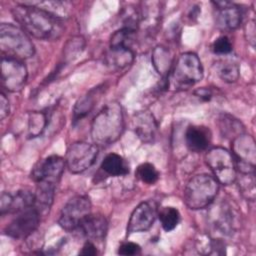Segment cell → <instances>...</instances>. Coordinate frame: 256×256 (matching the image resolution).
<instances>
[{
  "instance_id": "9c48e42d",
  "label": "cell",
  "mask_w": 256,
  "mask_h": 256,
  "mask_svg": "<svg viewBox=\"0 0 256 256\" xmlns=\"http://www.w3.org/2000/svg\"><path fill=\"white\" fill-rule=\"evenodd\" d=\"M232 155L237 173H255L256 146L251 135L243 133L232 140Z\"/></svg>"
},
{
  "instance_id": "4fadbf2b",
  "label": "cell",
  "mask_w": 256,
  "mask_h": 256,
  "mask_svg": "<svg viewBox=\"0 0 256 256\" xmlns=\"http://www.w3.org/2000/svg\"><path fill=\"white\" fill-rule=\"evenodd\" d=\"M158 215L157 205L154 201H143L137 205L130 215L127 224V234L140 233L149 230Z\"/></svg>"
},
{
  "instance_id": "83f0119b",
  "label": "cell",
  "mask_w": 256,
  "mask_h": 256,
  "mask_svg": "<svg viewBox=\"0 0 256 256\" xmlns=\"http://www.w3.org/2000/svg\"><path fill=\"white\" fill-rule=\"evenodd\" d=\"M239 191L242 196L249 200H255V173H239Z\"/></svg>"
},
{
  "instance_id": "603a6c76",
  "label": "cell",
  "mask_w": 256,
  "mask_h": 256,
  "mask_svg": "<svg viewBox=\"0 0 256 256\" xmlns=\"http://www.w3.org/2000/svg\"><path fill=\"white\" fill-rule=\"evenodd\" d=\"M216 72L218 76L227 83H234L240 75V67L236 60L225 58L216 63Z\"/></svg>"
},
{
  "instance_id": "e0dca14e",
  "label": "cell",
  "mask_w": 256,
  "mask_h": 256,
  "mask_svg": "<svg viewBox=\"0 0 256 256\" xmlns=\"http://www.w3.org/2000/svg\"><path fill=\"white\" fill-rule=\"evenodd\" d=\"M78 230L89 240H103L107 234L108 222L103 215L89 214L80 224Z\"/></svg>"
},
{
  "instance_id": "3957f363",
  "label": "cell",
  "mask_w": 256,
  "mask_h": 256,
  "mask_svg": "<svg viewBox=\"0 0 256 256\" xmlns=\"http://www.w3.org/2000/svg\"><path fill=\"white\" fill-rule=\"evenodd\" d=\"M0 50L4 57L21 61L35 53L34 44L28 34L20 26L11 23L0 25Z\"/></svg>"
},
{
  "instance_id": "d4e9b609",
  "label": "cell",
  "mask_w": 256,
  "mask_h": 256,
  "mask_svg": "<svg viewBox=\"0 0 256 256\" xmlns=\"http://www.w3.org/2000/svg\"><path fill=\"white\" fill-rule=\"evenodd\" d=\"M99 89L91 90L89 93L81 97L75 104L73 109V120L74 122H77L84 118L86 115H88L91 110L93 109L97 97V91Z\"/></svg>"
},
{
  "instance_id": "44dd1931",
  "label": "cell",
  "mask_w": 256,
  "mask_h": 256,
  "mask_svg": "<svg viewBox=\"0 0 256 256\" xmlns=\"http://www.w3.org/2000/svg\"><path fill=\"white\" fill-rule=\"evenodd\" d=\"M152 64L157 73L167 78L173 67V57L169 49L164 46H156L151 56Z\"/></svg>"
},
{
  "instance_id": "52a82bcc",
  "label": "cell",
  "mask_w": 256,
  "mask_h": 256,
  "mask_svg": "<svg viewBox=\"0 0 256 256\" xmlns=\"http://www.w3.org/2000/svg\"><path fill=\"white\" fill-rule=\"evenodd\" d=\"M92 204L87 195L72 197L62 208L58 224L66 231L78 230L82 221L91 214Z\"/></svg>"
},
{
  "instance_id": "30bf717a",
  "label": "cell",
  "mask_w": 256,
  "mask_h": 256,
  "mask_svg": "<svg viewBox=\"0 0 256 256\" xmlns=\"http://www.w3.org/2000/svg\"><path fill=\"white\" fill-rule=\"evenodd\" d=\"M27 68L21 60L4 57L1 59V85L8 92L22 90L27 82Z\"/></svg>"
},
{
  "instance_id": "9a60e30c",
  "label": "cell",
  "mask_w": 256,
  "mask_h": 256,
  "mask_svg": "<svg viewBox=\"0 0 256 256\" xmlns=\"http://www.w3.org/2000/svg\"><path fill=\"white\" fill-rule=\"evenodd\" d=\"M216 9V24L225 30H234L242 21V11L238 5L229 1L212 2Z\"/></svg>"
},
{
  "instance_id": "ffe728a7",
  "label": "cell",
  "mask_w": 256,
  "mask_h": 256,
  "mask_svg": "<svg viewBox=\"0 0 256 256\" xmlns=\"http://www.w3.org/2000/svg\"><path fill=\"white\" fill-rule=\"evenodd\" d=\"M56 186L45 183H37L34 193V207L38 210L41 216L46 215L53 203Z\"/></svg>"
},
{
  "instance_id": "e575fe53",
  "label": "cell",
  "mask_w": 256,
  "mask_h": 256,
  "mask_svg": "<svg viewBox=\"0 0 256 256\" xmlns=\"http://www.w3.org/2000/svg\"><path fill=\"white\" fill-rule=\"evenodd\" d=\"M248 34H250L248 36V41L252 44V46H254L255 43V22L254 20L248 21Z\"/></svg>"
},
{
  "instance_id": "8992f818",
  "label": "cell",
  "mask_w": 256,
  "mask_h": 256,
  "mask_svg": "<svg viewBox=\"0 0 256 256\" xmlns=\"http://www.w3.org/2000/svg\"><path fill=\"white\" fill-rule=\"evenodd\" d=\"M205 162L219 184L230 185L236 181L237 170L233 155L223 147H213L205 155Z\"/></svg>"
},
{
  "instance_id": "1f68e13d",
  "label": "cell",
  "mask_w": 256,
  "mask_h": 256,
  "mask_svg": "<svg viewBox=\"0 0 256 256\" xmlns=\"http://www.w3.org/2000/svg\"><path fill=\"white\" fill-rule=\"evenodd\" d=\"M9 111H10L9 101L6 98L5 94L2 92L0 94V119L3 120L6 116H8Z\"/></svg>"
},
{
  "instance_id": "8fae6325",
  "label": "cell",
  "mask_w": 256,
  "mask_h": 256,
  "mask_svg": "<svg viewBox=\"0 0 256 256\" xmlns=\"http://www.w3.org/2000/svg\"><path fill=\"white\" fill-rule=\"evenodd\" d=\"M16 214L15 218L6 226L4 232L11 238L25 239L39 226L41 214L34 206Z\"/></svg>"
},
{
  "instance_id": "5bb4252c",
  "label": "cell",
  "mask_w": 256,
  "mask_h": 256,
  "mask_svg": "<svg viewBox=\"0 0 256 256\" xmlns=\"http://www.w3.org/2000/svg\"><path fill=\"white\" fill-rule=\"evenodd\" d=\"M34 206V193L29 190H18L15 193L3 192L0 197L1 215L18 213Z\"/></svg>"
},
{
  "instance_id": "4316f807",
  "label": "cell",
  "mask_w": 256,
  "mask_h": 256,
  "mask_svg": "<svg viewBox=\"0 0 256 256\" xmlns=\"http://www.w3.org/2000/svg\"><path fill=\"white\" fill-rule=\"evenodd\" d=\"M47 125V116L44 112H32L28 118V135L29 137H38L45 130Z\"/></svg>"
},
{
  "instance_id": "ac0fdd59",
  "label": "cell",
  "mask_w": 256,
  "mask_h": 256,
  "mask_svg": "<svg viewBox=\"0 0 256 256\" xmlns=\"http://www.w3.org/2000/svg\"><path fill=\"white\" fill-rule=\"evenodd\" d=\"M134 58L135 53L132 48L120 45H109L105 62L112 70H122L131 65Z\"/></svg>"
},
{
  "instance_id": "6da1fadb",
  "label": "cell",
  "mask_w": 256,
  "mask_h": 256,
  "mask_svg": "<svg viewBox=\"0 0 256 256\" xmlns=\"http://www.w3.org/2000/svg\"><path fill=\"white\" fill-rule=\"evenodd\" d=\"M12 15L19 26L30 36L41 40H57L64 31L61 20L48 11L28 3L16 5Z\"/></svg>"
},
{
  "instance_id": "cb8c5ba5",
  "label": "cell",
  "mask_w": 256,
  "mask_h": 256,
  "mask_svg": "<svg viewBox=\"0 0 256 256\" xmlns=\"http://www.w3.org/2000/svg\"><path fill=\"white\" fill-rule=\"evenodd\" d=\"M219 128L224 137L232 140L244 133L242 123L238 119L228 114H223L219 118Z\"/></svg>"
},
{
  "instance_id": "7a4b0ae2",
  "label": "cell",
  "mask_w": 256,
  "mask_h": 256,
  "mask_svg": "<svg viewBox=\"0 0 256 256\" xmlns=\"http://www.w3.org/2000/svg\"><path fill=\"white\" fill-rule=\"evenodd\" d=\"M124 130L122 107L117 102L105 105L91 124V138L95 145L105 147L116 142Z\"/></svg>"
},
{
  "instance_id": "d6986e66",
  "label": "cell",
  "mask_w": 256,
  "mask_h": 256,
  "mask_svg": "<svg viewBox=\"0 0 256 256\" xmlns=\"http://www.w3.org/2000/svg\"><path fill=\"white\" fill-rule=\"evenodd\" d=\"M185 143L192 152L205 151L211 143V132L205 126H189L185 132Z\"/></svg>"
},
{
  "instance_id": "2e32d148",
  "label": "cell",
  "mask_w": 256,
  "mask_h": 256,
  "mask_svg": "<svg viewBox=\"0 0 256 256\" xmlns=\"http://www.w3.org/2000/svg\"><path fill=\"white\" fill-rule=\"evenodd\" d=\"M133 129L138 138L144 143H153L157 135V122L149 111L138 112L133 117Z\"/></svg>"
},
{
  "instance_id": "484cf974",
  "label": "cell",
  "mask_w": 256,
  "mask_h": 256,
  "mask_svg": "<svg viewBox=\"0 0 256 256\" xmlns=\"http://www.w3.org/2000/svg\"><path fill=\"white\" fill-rule=\"evenodd\" d=\"M157 216L159 217L162 228L166 232H170V231L174 230L177 227V225L179 224L180 219H181L179 211L172 206L163 207L158 212Z\"/></svg>"
},
{
  "instance_id": "f1b7e54d",
  "label": "cell",
  "mask_w": 256,
  "mask_h": 256,
  "mask_svg": "<svg viewBox=\"0 0 256 256\" xmlns=\"http://www.w3.org/2000/svg\"><path fill=\"white\" fill-rule=\"evenodd\" d=\"M135 175L141 182L149 185L155 184L159 179L158 170L153 164L148 162L140 164L135 171Z\"/></svg>"
},
{
  "instance_id": "4dcf8cb0",
  "label": "cell",
  "mask_w": 256,
  "mask_h": 256,
  "mask_svg": "<svg viewBox=\"0 0 256 256\" xmlns=\"http://www.w3.org/2000/svg\"><path fill=\"white\" fill-rule=\"evenodd\" d=\"M117 253L125 256L138 255L141 253V247L134 242H124L119 246Z\"/></svg>"
},
{
  "instance_id": "f546056e",
  "label": "cell",
  "mask_w": 256,
  "mask_h": 256,
  "mask_svg": "<svg viewBox=\"0 0 256 256\" xmlns=\"http://www.w3.org/2000/svg\"><path fill=\"white\" fill-rule=\"evenodd\" d=\"M212 51L217 55H228L232 52V43L227 36L218 37L212 44Z\"/></svg>"
},
{
  "instance_id": "5b68a950",
  "label": "cell",
  "mask_w": 256,
  "mask_h": 256,
  "mask_svg": "<svg viewBox=\"0 0 256 256\" xmlns=\"http://www.w3.org/2000/svg\"><path fill=\"white\" fill-rule=\"evenodd\" d=\"M203 74V66L197 54L185 52L173 64L168 80L177 89H187L201 81Z\"/></svg>"
},
{
  "instance_id": "277c9868",
  "label": "cell",
  "mask_w": 256,
  "mask_h": 256,
  "mask_svg": "<svg viewBox=\"0 0 256 256\" xmlns=\"http://www.w3.org/2000/svg\"><path fill=\"white\" fill-rule=\"evenodd\" d=\"M219 191L218 181L209 174H197L186 184L183 199L185 205L192 210L208 207Z\"/></svg>"
},
{
  "instance_id": "ba28073f",
  "label": "cell",
  "mask_w": 256,
  "mask_h": 256,
  "mask_svg": "<svg viewBox=\"0 0 256 256\" xmlns=\"http://www.w3.org/2000/svg\"><path fill=\"white\" fill-rule=\"evenodd\" d=\"M98 156V147L85 141L72 143L66 152L65 163L71 173H82L90 168Z\"/></svg>"
},
{
  "instance_id": "7c38bea8",
  "label": "cell",
  "mask_w": 256,
  "mask_h": 256,
  "mask_svg": "<svg viewBox=\"0 0 256 256\" xmlns=\"http://www.w3.org/2000/svg\"><path fill=\"white\" fill-rule=\"evenodd\" d=\"M65 166V159L58 155H50L35 165L31 177L36 184L45 183L57 186Z\"/></svg>"
},
{
  "instance_id": "7402d4cb",
  "label": "cell",
  "mask_w": 256,
  "mask_h": 256,
  "mask_svg": "<svg viewBox=\"0 0 256 256\" xmlns=\"http://www.w3.org/2000/svg\"><path fill=\"white\" fill-rule=\"evenodd\" d=\"M101 169L107 175L113 177L124 176L129 173L128 163L122 156L116 153H110L103 159L101 163Z\"/></svg>"
},
{
  "instance_id": "836d02e7",
  "label": "cell",
  "mask_w": 256,
  "mask_h": 256,
  "mask_svg": "<svg viewBox=\"0 0 256 256\" xmlns=\"http://www.w3.org/2000/svg\"><path fill=\"white\" fill-rule=\"evenodd\" d=\"M79 254L80 255H96L97 254V249H96L95 245L91 241H87L83 245V247H82L81 251L79 252Z\"/></svg>"
},
{
  "instance_id": "d6a6232c",
  "label": "cell",
  "mask_w": 256,
  "mask_h": 256,
  "mask_svg": "<svg viewBox=\"0 0 256 256\" xmlns=\"http://www.w3.org/2000/svg\"><path fill=\"white\" fill-rule=\"evenodd\" d=\"M194 94L196 97L200 98L202 101H205V102L210 101L212 98V92L208 88H205V87L197 89Z\"/></svg>"
}]
</instances>
